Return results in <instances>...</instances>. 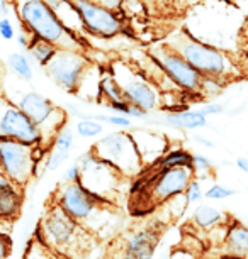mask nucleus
I'll list each match as a JSON object with an SVG mask.
<instances>
[{"label":"nucleus","mask_w":248,"mask_h":259,"mask_svg":"<svg viewBox=\"0 0 248 259\" xmlns=\"http://www.w3.org/2000/svg\"><path fill=\"white\" fill-rule=\"evenodd\" d=\"M11 4L21 26L27 29L32 37L50 41L60 50L85 53V39L63 26L45 0H11Z\"/></svg>","instance_id":"f257e3e1"},{"label":"nucleus","mask_w":248,"mask_h":259,"mask_svg":"<svg viewBox=\"0 0 248 259\" xmlns=\"http://www.w3.org/2000/svg\"><path fill=\"white\" fill-rule=\"evenodd\" d=\"M90 234L77 219L68 215L58 203H50L38 226V237L51 254L79 256L84 252V241Z\"/></svg>","instance_id":"f03ea898"},{"label":"nucleus","mask_w":248,"mask_h":259,"mask_svg":"<svg viewBox=\"0 0 248 259\" xmlns=\"http://www.w3.org/2000/svg\"><path fill=\"white\" fill-rule=\"evenodd\" d=\"M46 149L41 144H27L0 138V169L7 182L24 187L32 177H40V164Z\"/></svg>","instance_id":"7ed1b4c3"},{"label":"nucleus","mask_w":248,"mask_h":259,"mask_svg":"<svg viewBox=\"0 0 248 259\" xmlns=\"http://www.w3.org/2000/svg\"><path fill=\"white\" fill-rule=\"evenodd\" d=\"M11 100L34 122V125L41 133L43 148L46 151L50 149V144L56 133L65 124H68V115L63 110V107H58L48 97L34 90H16V99Z\"/></svg>","instance_id":"20e7f679"},{"label":"nucleus","mask_w":248,"mask_h":259,"mask_svg":"<svg viewBox=\"0 0 248 259\" xmlns=\"http://www.w3.org/2000/svg\"><path fill=\"white\" fill-rule=\"evenodd\" d=\"M94 154L114 166L121 175H136L141 168V158L131 134L111 133L94 144Z\"/></svg>","instance_id":"39448f33"},{"label":"nucleus","mask_w":248,"mask_h":259,"mask_svg":"<svg viewBox=\"0 0 248 259\" xmlns=\"http://www.w3.org/2000/svg\"><path fill=\"white\" fill-rule=\"evenodd\" d=\"M89 66L90 61L87 60L84 51L56 50L53 58L43 68L46 70V75L61 90H65L66 94L77 95L82 76H84V73Z\"/></svg>","instance_id":"423d86ee"},{"label":"nucleus","mask_w":248,"mask_h":259,"mask_svg":"<svg viewBox=\"0 0 248 259\" xmlns=\"http://www.w3.org/2000/svg\"><path fill=\"white\" fill-rule=\"evenodd\" d=\"M55 203L60 205L68 215L77 219L85 227L97 210L111 205L109 200L87 190L80 182H65V185H61L55 192Z\"/></svg>","instance_id":"0eeeda50"},{"label":"nucleus","mask_w":248,"mask_h":259,"mask_svg":"<svg viewBox=\"0 0 248 259\" xmlns=\"http://www.w3.org/2000/svg\"><path fill=\"white\" fill-rule=\"evenodd\" d=\"M75 163L80 169L79 182L84 185L87 190H90V192H94L99 195V197L111 202L109 193L116 192V185H118L119 177H121L119 171L116 169L114 166H111L109 163L97 158L92 149L79 156V159H77Z\"/></svg>","instance_id":"6e6552de"},{"label":"nucleus","mask_w":248,"mask_h":259,"mask_svg":"<svg viewBox=\"0 0 248 259\" xmlns=\"http://www.w3.org/2000/svg\"><path fill=\"white\" fill-rule=\"evenodd\" d=\"M0 138L43 146L40 129L4 94H0Z\"/></svg>","instance_id":"1a4fd4ad"},{"label":"nucleus","mask_w":248,"mask_h":259,"mask_svg":"<svg viewBox=\"0 0 248 259\" xmlns=\"http://www.w3.org/2000/svg\"><path fill=\"white\" fill-rule=\"evenodd\" d=\"M179 55L186 60L189 65L207 76H230L233 71V65L228 56L218 51L216 48L197 41H184L179 48Z\"/></svg>","instance_id":"9d476101"},{"label":"nucleus","mask_w":248,"mask_h":259,"mask_svg":"<svg viewBox=\"0 0 248 259\" xmlns=\"http://www.w3.org/2000/svg\"><path fill=\"white\" fill-rule=\"evenodd\" d=\"M72 4L79 14L84 29L94 36L113 37L123 29L118 16L108 7L99 6L92 0H72Z\"/></svg>","instance_id":"9b49d317"},{"label":"nucleus","mask_w":248,"mask_h":259,"mask_svg":"<svg viewBox=\"0 0 248 259\" xmlns=\"http://www.w3.org/2000/svg\"><path fill=\"white\" fill-rule=\"evenodd\" d=\"M160 66L167 71V75L172 80L181 85L186 90H196L199 85L202 83V75L199 73L196 68H192L184 58L175 51L168 50H158L155 53Z\"/></svg>","instance_id":"f8f14e48"},{"label":"nucleus","mask_w":248,"mask_h":259,"mask_svg":"<svg viewBox=\"0 0 248 259\" xmlns=\"http://www.w3.org/2000/svg\"><path fill=\"white\" fill-rule=\"evenodd\" d=\"M192 177V166H172V168H162L157 180L152 185V197L155 203L165 202L170 197L182 193L187 188Z\"/></svg>","instance_id":"ddd939ff"},{"label":"nucleus","mask_w":248,"mask_h":259,"mask_svg":"<svg viewBox=\"0 0 248 259\" xmlns=\"http://www.w3.org/2000/svg\"><path fill=\"white\" fill-rule=\"evenodd\" d=\"M116 81L119 83L121 90H123V97L126 102H129L131 105L138 107V109L150 112L157 107V94L147 81L139 80L136 76L123 78L121 75H113Z\"/></svg>","instance_id":"4468645a"},{"label":"nucleus","mask_w":248,"mask_h":259,"mask_svg":"<svg viewBox=\"0 0 248 259\" xmlns=\"http://www.w3.org/2000/svg\"><path fill=\"white\" fill-rule=\"evenodd\" d=\"M157 232L152 231V229H145V231L133 234L128 239V244H126V256L138 259L152 257L155 252V246H157Z\"/></svg>","instance_id":"2eb2a0df"},{"label":"nucleus","mask_w":248,"mask_h":259,"mask_svg":"<svg viewBox=\"0 0 248 259\" xmlns=\"http://www.w3.org/2000/svg\"><path fill=\"white\" fill-rule=\"evenodd\" d=\"M22 187L11 182L0 183V219L17 217L22 207Z\"/></svg>","instance_id":"dca6fc26"},{"label":"nucleus","mask_w":248,"mask_h":259,"mask_svg":"<svg viewBox=\"0 0 248 259\" xmlns=\"http://www.w3.org/2000/svg\"><path fill=\"white\" fill-rule=\"evenodd\" d=\"M165 124L177 127V129L191 131V129L204 127L207 124V120H206V115H202L199 110L197 112L187 110V112H175V114H168L167 117H165Z\"/></svg>","instance_id":"f3484780"},{"label":"nucleus","mask_w":248,"mask_h":259,"mask_svg":"<svg viewBox=\"0 0 248 259\" xmlns=\"http://www.w3.org/2000/svg\"><path fill=\"white\" fill-rule=\"evenodd\" d=\"M56 50H60V48H56L53 42L45 41V39H40V37H32L31 42H29V48H27L31 58L41 66H45L46 63L51 60L53 55L56 53Z\"/></svg>","instance_id":"a211bd4d"},{"label":"nucleus","mask_w":248,"mask_h":259,"mask_svg":"<svg viewBox=\"0 0 248 259\" xmlns=\"http://www.w3.org/2000/svg\"><path fill=\"white\" fill-rule=\"evenodd\" d=\"M7 66L17 78H21L22 81H31L32 80V66L29 63L27 56L21 55V53H11L7 56Z\"/></svg>","instance_id":"6ab92c4d"},{"label":"nucleus","mask_w":248,"mask_h":259,"mask_svg":"<svg viewBox=\"0 0 248 259\" xmlns=\"http://www.w3.org/2000/svg\"><path fill=\"white\" fill-rule=\"evenodd\" d=\"M223 221H225V213L220 212L218 208L207 207V205H201V207H197L196 212H194V222L202 229L215 227L218 224H221Z\"/></svg>","instance_id":"aec40b11"},{"label":"nucleus","mask_w":248,"mask_h":259,"mask_svg":"<svg viewBox=\"0 0 248 259\" xmlns=\"http://www.w3.org/2000/svg\"><path fill=\"white\" fill-rule=\"evenodd\" d=\"M228 244L231 249L238 254L248 252V229L243 227L241 224H235L228 231Z\"/></svg>","instance_id":"412c9836"},{"label":"nucleus","mask_w":248,"mask_h":259,"mask_svg":"<svg viewBox=\"0 0 248 259\" xmlns=\"http://www.w3.org/2000/svg\"><path fill=\"white\" fill-rule=\"evenodd\" d=\"M99 95L104 97L105 100H121L123 97V90H121L119 83L116 81L113 75H105L99 80Z\"/></svg>","instance_id":"4be33fe9"},{"label":"nucleus","mask_w":248,"mask_h":259,"mask_svg":"<svg viewBox=\"0 0 248 259\" xmlns=\"http://www.w3.org/2000/svg\"><path fill=\"white\" fill-rule=\"evenodd\" d=\"M75 131L82 138H97L99 134H102L104 125L99 120H95L94 117H90V119H80L77 122Z\"/></svg>","instance_id":"5701e85b"},{"label":"nucleus","mask_w":248,"mask_h":259,"mask_svg":"<svg viewBox=\"0 0 248 259\" xmlns=\"http://www.w3.org/2000/svg\"><path fill=\"white\" fill-rule=\"evenodd\" d=\"M162 168H172V166H192V156L186 151H173L160 161Z\"/></svg>","instance_id":"b1692460"},{"label":"nucleus","mask_w":248,"mask_h":259,"mask_svg":"<svg viewBox=\"0 0 248 259\" xmlns=\"http://www.w3.org/2000/svg\"><path fill=\"white\" fill-rule=\"evenodd\" d=\"M95 120H100V122H105V124H111V125H116V127H123V129H128L131 127V120L128 119L126 115H94Z\"/></svg>","instance_id":"393cba45"},{"label":"nucleus","mask_w":248,"mask_h":259,"mask_svg":"<svg viewBox=\"0 0 248 259\" xmlns=\"http://www.w3.org/2000/svg\"><path fill=\"white\" fill-rule=\"evenodd\" d=\"M233 195H236L235 190L226 188V187H223V185H212V187L206 192V197L207 198H212V200L228 198V197H233Z\"/></svg>","instance_id":"a878e982"},{"label":"nucleus","mask_w":248,"mask_h":259,"mask_svg":"<svg viewBox=\"0 0 248 259\" xmlns=\"http://www.w3.org/2000/svg\"><path fill=\"white\" fill-rule=\"evenodd\" d=\"M16 36V27H14L12 21L9 17H2L0 19V37L6 39V41H11Z\"/></svg>","instance_id":"bb28decb"},{"label":"nucleus","mask_w":248,"mask_h":259,"mask_svg":"<svg viewBox=\"0 0 248 259\" xmlns=\"http://www.w3.org/2000/svg\"><path fill=\"white\" fill-rule=\"evenodd\" d=\"M186 197H187V202L189 203H194V202H199L202 198V192H201V185L199 182H189L187 188H186Z\"/></svg>","instance_id":"cd10ccee"},{"label":"nucleus","mask_w":248,"mask_h":259,"mask_svg":"<svg viewBox=\"0 0 248 259\" xmlns=\"http://www.w3.org/2000/svg\"><path fill=\"white\" fill-rule=\"evenodd\" d=\"M192 168L199 171V173H207L212 168V163L209 161L206 156H192Z\"/></svg>","instance_id":"c85d7f7f"},{"label":"nucleus","mask_w":248,"mask_h":259,"mask_svg":"<svg viewBox=\"0 0 248 259\" xmlns=\"http://www.w3.org/2000/svg\"><path fill=\"white\" fill-rule=\"evenodd\" d=\"M63 110L66 112V115H70V117H75V119H90L92 115H89V114H85L84 110L82 109H79L77 105H74V104H65L63 105Z\"/></svg>","instance_id":"c756f323"},{"label":"nucleus","mask_w":248,"mask_h":259,"mask_svg":"<svg viewBox=\"0 0 248 259\" xmlns=\"http://www.w3.org/2000/svg\"><path fill=\"white\" fill-rule=\"evenodd\" d=\"M80 178V169L77 163H74L70 166V168H66L65 175H63V182H79Z\"/></svg>","instance_id":"7c9ffc66"},{"label":"nucleus","mask_w":248,"mask_h":259,"mask_svg":"<svg viewBox=\"0 0 248 259\" xmlns=\"http://www.w3.org/2000/svg\"><path fill=\"white\" fill-rule=\"evenodd\" d=\"M31 39H32L31 32H29L27 29H24V27H22V32L17 36V45H19V48H21V50H26V51H27V48H29V42H31Z\"/></svg>","instance_id":"2f4dec72"},{"label":"nucleus","mask_w":248,"mask_h":259,"mask_svg":"<svg viewBox=\"0 0 248 259\" xmlns=\"http://www.w3.org/2000/svg\"><path fill=\"white\" fill-rule=\"evenodd\" d=\"M199 112H201L202 115H218V114H223V112H225V107L220 104H211V105L202 107Z\"/></svg>","instance_id":"473e14b6"},{"label":"nucleus","mask_w":248,"mask_h":259,"mask_svg":"<svg viewBox=\"0 0 248 259\" xmlns=\"http://www.w3.org/2000/svg\"><path fill=\"white\" fill-rule=\"evenodd\" d=\"M9 252H11V244H9V239L0 234V257H7Z\"/></svg>","instance_id":"72a5a7b5"},{"label":"nucleus","mask_w":248,"mask_h":259,"mask_svg":"<svg viewBox=\"0 0 248 259\" xmlns=\"http://www.w3.org/2000/svg\"><path fill=\"white\" fill-rule=\"evenodd\" d=\"M11 11H12L11 0H0V19L11 16Z\"/></svg>","instance_id":"f704fd0d"},{"label":"nucleus","mask_w":248,"mask_h":259,"mask_svg":"<svg viewBox=\"0 0 248 259\" xmlns=\"http://www.w3.org/2000/svg\"><path fill=\"white\" fill-rule=\"evenodd\" d=\"M92 2H95V4H99V6H104V7H108V9H116L121 4V0H92Z\"/></svg>","instance_id":"c9c22d12"},{"label":"nucleus","mask_w":248,"mask_h":259,"mask_svg":"<svg viewBox=\"0 0 248 259\" xmlns=\"http://www.w3.org/2000/svg\"><path fill=\"white\" fill-rule=\"evenodd\" d=\"M236 166L240 168L241 171H245V173H248V159L246 158H238L236 159Z\"/></svg>","instance_id":"e433bc0d"},{"label":"nucleus","mask_w":248,"mask_h":259,"mask_svg":"<svg viewBox=\"0 0 248 259\" xmlns=\"http://www.w3.org/2000/svg\"><path fill=\"white\" fill-rule=\"evenodd\" d=\"M241 36H243V45H245V50L248 53V26L243 29V32H241Z\"/></svg>","instance_id":"4c0bfd02"},{"label":"nucleus","mask_w":248,"mask_h":259,"mask_svg":"<svg viewBox=\"0 0 248 259\" xmlns=\"http://www.w3.org/2000/svg\"><path fill=\"white\" fill-rule=\"evenodd\" d=\"M196 141H197V143H201V144L209 146V148H215V144H212L211 141H206V139H202V138H196Z\"/></svg>","instance_id":"58836bf2"},{"label":"nucleus","mask_w":248,"mask_h":259,"mask_svg":"<svg viewBox=\"0 0 248 259\" xmlns=\"http://www.w3.org/2000/svg\"><path fill=\"white\" fill-rule=\"evenodd\" d=\"M0 94H2V76H0Z\"/></svg>","instance_id":"ea45409f"}]
</instances>
